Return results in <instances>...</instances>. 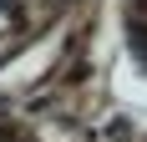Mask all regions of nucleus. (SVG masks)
I'll return each instance as SVG.
<instances>
[{"label": "nucleus", "mask_w": 147, "mask_h": 142, "mask_svg": "<svg viewBox=\"0 0 147 142\" xmlns=\"http://www.w3.org/2000/svg\"><path fill=\"white\" fill-rule=\"evenodd\" d=\"M0 142H20V132H5V127H0Z\"/></svg>", "instance_id": "f257e3e1"}]
</instances>
